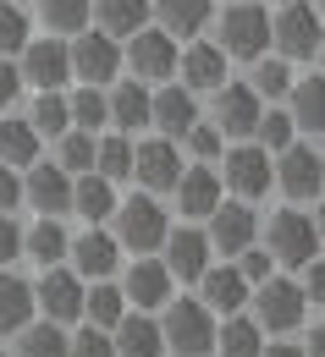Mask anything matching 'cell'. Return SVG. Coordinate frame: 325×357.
<instances>
[{
    "mask_svg": "<svg viewBox=\"0 0 325 357\" xmlns=\"http://www.w3.org/2000/svg\"><path fill=\"white\" fill-rule=\"evenodd\" d=\"M160 341L177 357H210L215 352V313L198 297H171L166 319H160Z\"/></svg>",
    "mask_w": 325,
    "mask_h": 357,
    "instance_id": "1",
    "label": "cell"
},
{
    "mask_svg": "<svg viewBox=\"0 0 325 357\" xmlns=\"http://www.w3.org/2000/svg\"><path fill=\"white\" fill-rule=\"evenodd\" d=\"M215 45L221 55H237V61H259L270 50V11L259 0H237L215 17Z\"/></svg>",
    "mask_w": 325,
    "mask_h": 357,
    "instance_id": "2",
    "label": "cell"
},
{
    "mask_svg": "<svg viewBox=\"0 0 325 357\" xmlns=\"http://www.w3.org/2000/svg\"><path fill=\"white\" fill-rule=\"evenodd\" d=\"M166 231H171V220H166V209H160L149 192H143V198L133 192L127 204H116V231H110V236H116L127 253H154V248L166 242Z\"/></svg>",
    "mask_w": 325,
    "mask_h": 357,
    "instance_id": "3",
    "label": "cell"
},
{
    "mask_svg": "<svg viewBox=\"0 0 325 357\" xmlns=\"http://www.w3.org/2000/svg\"><path fill=\"white\" fill-rule=\"evenodd\" d=\"M281 61H315L320 55V11L309 0H281V17L270 22Z\"/></svg>",
    "mask_w": 325,
    "mask_h": 357,
    "instance_id": "4",
    "label": "cell"
},
{
    "mask_svg": "<svg viewBox=\"0 0 325 357\" xmlns=\"http://www.w3.org/2000/svg\"><path fill=\"white\" fill-rule=\"evenodd\" d=\"M122 61L133 66V83H166L177 72V39L166 28H138V33H127Z\"/></svg>",
    "mask_w": 325,
    "mask_h": 357,
    "instance_id": "5",
    "label": "cell"
},
{
    "mask_svg": "<svg viewBox=\"0 0 325 357\" xmlns=\"http://www.w3.org/2000/svg\"><path fill=\"white\" fill-rule=\"evenodd\" d=\"M248 303H254V324L259 330H298L303 313H309V297L292 280H259V286H248Z\"/></svg>",
    "mask_w": 325,
    "mask_h": 357,
    "instance_id": "6",
    "label": "cell"
},
{
    "mask_svg": "<svg viewBox=\"0 0 325 357\" xmlns=\"http://www.w3.org/2000/svg\"><path fill=\"white\" fill-rule=\"evenodd\" d=\"M270 259H281V264H292V269L320 259V225H315V215L281 209L276 220H270Z\"/></svg>",
    "mask_w": 325,
    "mask_h": 357,
    "instance_id": "7",
    "label": "cell"
},
{
    "mask_svg": "<svg viewBox=\"0 0 325 357\" xmlns=\"http://www.w3.org/2000/svg\"><path fill=\"white\" fill-rule=\"evenodd\" d=\"M34 308L45 313V319H55V324H72V319H83V275H78V269L50 264V269H45V280L34 286Z\"/></svg>",
    "mask_w": 325,
    "mask_h": 357,
    "instance_id": "8",
    "label": "cell"
},
{
    "mask_svg": "<svg viewBox=\"0 0 325 357\" xmlns=\"http://www.w3.org/2000/svg\"><path fill=\"white\" fill-rule=\"evenodd\" d=\"M66 61H72V77H83L89 89H99V83H110L122 72V45L110 33H78L72 50H66Z\"/></svg>",
    "mask_w": 325,
    "mask_h": 357,
    "instance_id": "9",
    "label": "cell"
},
{
    "mask_svg": "<svg viewBox=\"0 0 325 357\" xmlns=\"http://www.w3.org/2000/svg\"><path fill=\"white\" fill-rule=\"evenodd\" d=\"M204 220H210V231H204V236H210V253H243V248H254V236H259V215H254L243 198H237V204H215Z\"/></svg>",
    "mask_w": 325,
    "mask_h": 357,
    "instance_id": "10",
    "label": "cell"
},
{
    "mask_svg": "<svg viewBox=\"0 0 325 357\" xmlns=\"http://www.w3.org/2000/svg\"><path fill=\"white\" fill-rule=\"evenodd\" d=\"M270 176H276L281 187H287V198H298V204L320 198V187H325V171H320V149L287 143V149H281V165H270Z\"/></svg>",
    "mask_w": 325,
    "mask_h": 357,
    "instance_id": "11",
    "label": "cell"
},
{
    "mask_svg": "<svg viewBox=\"0 0 325 357\" xmlns=\"http://www.w3.org/2000/svg\"><path fill=\"white\" fill-rule=\"evenodd\" d=\"M259 110H265V99L248 83H221L215 89V132L221 137H254Z\"/></svg>",
    "mask_w": 325,
    "mask_h": 357,
    "instance_id": "12",
    "label": "cell"
},
{
    "mask_svg": "<svg viewBox=\"0 0 325 357\" xmlns=\"http://www.w3.org/2000/svg\"><path fill=\"white\" fill-rule=\"evenodd\" d=\"M66 253H72V269H78L83 280H110L116 264H122V242H116L110 231H99V225H89L83 236H72Z\"/></svg>",
    "mask_w": 325,
    "mask_h": 357,
    "instance_id": "13",
    "label": "cell"
},
{
    "mask_svg": "<svg viewBox=\"0 0 325 357\" xmlns=\"http://www.w3.org/2000/svg\"><path fill=\"white\" fill-rule=\"evenodd\" d=\"M133 176L149 187V192H171V181L182 176V154L171 137H149L133 149Z\"/></svg>",
    "mask_w": 325,
    "mask_h": 357,
    "instance_id": "14",
    "label": "cell"
},
{
    "mask_svg": "<svg viewBox=\"0 0 325 357\" xmlns=\"http://www.w3.org/2000/svg\"><path fill=\"white\" fill-rule=\"evenodd\" d=\"M171 269L160 264V259H138V264L127 269V280H122V297H127V308H138V313H149V308H166L171 303Z\"/></svg>",
    "mask_w": 325,
    "mask_h": 357,
    "instance_id": "15",
    "label": "cell"
},
{
    "mask_svg": "<svg viewBox=\"0 0 325 357\" xmlns=\"http://www.w3.org/2000/svg\"><path fill=\"white\" fill-rule=\"evenodd\" d=\"M226 187L243 204H254L259 192H270V154L265 149H226Z\"/></svg>",
    "mask_w": 325,
    "mask_h": 357,
    "instance_id": "16",
    "label": "cell"
},
{
    "mask_svg": "<svg viewBox=\"0 0 325 357\" xmlns=\"http://www.w3.org/2000/svg\"><path fill=\"white\" fill-rule=\"evenodd\" d=\"M171 192H177V209H182L187 220H204L221 204V171L215 165H193V171H182V176L171 181Z\"/></svg>",
    "mask_w": 325,
    "mask_h": 357,
    "instance_id": "17",
    "label": "cell"
},
{
    "mask_svg": "<svg viewBox=\"0 0 325 357\" xmlns=\"http://www.w3.org/2000/svg\"><path fill=\"white\" fill-rule=\"evenodd\" d=\"M193 121H198L193 89H171V83H160V93H149V127H160L171 143H177Z\"/></svg>",
    "mask_w": 325,
    "mask_h": 357,
    "instance_id": "18",
    "label": "cell"
},
{
    "mask_svg": "<svg viewBox=\"0 0 325 357\" xmlns=\"http://www.w3.org/2000/svg\"><path fill=\"white\" fill-rule=\"evenodd\" d=\"M166 259L160 264L171 269V280H198L210 269V236L204 231H166Z\"/></svg>",
    "mask_w": 325,
    "mask_h": 357,
    "instance_id": "19",
    "label": "cell"
},
{
    "mask_svg": "<svg viewBox=\"0 0 325 357\" xmlns=\"http://www.w3.org/2000/svg\"><path fill=\"white\" fill-rule=\"evenodd\" d=\"M22 77L28 83H39V89H61L66 77H72V61H66V45H55V39H39V45H22Z\"/></svg>",
    "mask_w": 325,
    "mask_h": 357,
    "instance_id": "20",
    "label": "cell"
},
{
    "mask_svg": "<svg viewBox=\"0 0 325 357\" xmlns=\"http://www.w3.org/2000/svg\"><path fill=\"white\" fill-rule=\"evenodd\" d=\"M22 198H28L39 215H66V204H72V176H66L61 165H28Z\"/></svg>",
    "mask_w": 325,
    "mask_h": 357,
    "instance_id": "21",
    "label": "cell"
},
{
    "mask_svg": "<svg viewBox=\"0 0 325 357\" xmlns=\"http://www.w3.org/2000/svg\"><path fill=\"white\" fill-rule=\"evenodd\" d=\"M110 347H116V357H166L160 324H154L149 313H133V308L116 319V330H110Z\"/></svg>",
    "mask_w": 325,
    "mask_h": 357,
    "instance_id": "22",
    "label": "cell"
},
{
    "mask_svg": "<svg viewBox=\"0 0 325 357\" xmlns=\"http://www.w3.org/2000/svg\"><path fill=\"white\" fill-rule=\"evenodd\" d=\"M177 66H182V83L187 89H221L226 83V55H221V45H204V39H193L187 50H177Z\"/></svg>",
    "mask_w": 325,
    "mask_h": 357,
    "instance_id": "23",
    "label": "cell"
},
{
    "mask_svg": "<svg viewBox=\"0 0 325 357\" xmlns=\"http://www.w3.org/2000/svg\"><path fill=\"white\" fill-rule=\"evenodd\" d=\"M198 291H204L198 303H204L210 313H243V303H248V280H243L232 264H226V269L210 264L204 275H198Z\"/></svg>",
    "mask_w": 325,
    "mask_h": 357,
    "instance_id": "24",
    "label": "cell"
},
{
    "mask_svg": "<svg viewBox=\"0 0 325 357\" xmlns=\"http://www.w3.org/2000/svg\"><path fill=\"white\" fill-rule=\"evenodd\" d=\"M66 209H78L89 225H105L110 215H116V181L94 176V171H83V176L72 181V204Z\"/></svg>",
    "mask_w": 325,
    "mask_h": 357,
    "instance_id": "25",
    "label": "cell"
},
{
    "mask_svg": "<svg viewBox=\"0 0 325 357\" xmlns=\"http://www.w3.org/2000/svg\"><path fill=\"white\" fill-rule=\"evenodd\" d=\"M66 242H72V236L61 231V220H55V215H39V220L22 231V259H34V264L50 269V264L66 259Z\"/></svg>",
    "mask_w": 325,
    "mask_h": 357,
    "instance_id": "26",
    "label": "cell"
},
{
    "mask_svg": "<svg viewBox=\"0 0 325 357\" xmlns=\"http://www.w3.org/2000/svg\"><path fill=\"white\" fill-rule=\"evenodd\" d=\"M34 286L22 275H0V335H17L28 319H34Z\"/></svg>",
    "mask_w": 325,
    "mask_h": 357,
    "instance_id": "27",
    "label": "cell"
},
{
    "mask_svg": "<svg viewBox=\"0 0 325 357\" xmlns=\"http://www.w3.org/2000/svg\"><path fill=\"white\" fill-rule=\"evenodd\" d=\"M265 347V330L243 313H226V324H215V352L221 357H259Z\"/></svg>",
    "mask_w": 325,
    "mask_h": 357,
    "instance_id": "28",
    "label": "cell"
},
{
    "mask_svg": "<svg viewBox=\"0 0 325 357\" xmlns=\"http://www.w3.org/2000/svg\"><path fill=\"white\" fill-rule=\"evenodd\" d=\"M105 121H116L122 132H138V127H149V93H143V83H122V89L105 99Z\"/></svg>",
    "mask_w": 325,
    "mask_h": 357,
    "instance_id": "29",
    "label": "cell"
},
{
    "mask_svg": "<svg viewBox=\"0 0 325 357\" xmlns=\"http://www.w3.org/2000/svg\"><path fill=\"white\" fill-rule=\"evenodd\" d=\"M160 11V28L166 33H198L210 17H215V0H149Z\"/></svg>",
    "mask_w": 325,
    "mask_h": 357,
    "instance_id": "30",
    "label": "cell"
},
{
    "mask_svg": "<svg viewBox=\"0 0 325 357\" xmlns=\"http://www.w3.org/2000/svg\"><path fill=\"white\" fill-rule=\"evenodd\" d=\"M127 313V297H122V286H110V280H94L83 286V319L99 324V330H116V319Z\"/></svg>",
    "mask_w": 325,
    "mask_h": 357,
    "instance_id": "31",
    "label": "cell"
},
{
    "mask_svg": "<svg viewBox=\"0 0 325 357\" xmlns=\"http://www.w3.org/2000/svg\"><path fill=\"white\" fill-rule=\"evenodd\" d=\"M94 176H105V181L133 176V137L127 132H105L94 143Z\"/></svg>",
    "mask_w": 325,
    "mask_h": 357,
    "instance_id": "32",
    "label": "cell"
},
{
    "mask_svg": "<svg viewBox=\"0 0 325 357\" xmlns=\"http://www.w3.org/2000/svg\"><path fill=\"white\" fill-rule=\"evenodd\" d=\"M39 160V132L28 127V121H0V165H11V171H22V165H34Z\"/></svg>",
    "mask_w": 325,
    "mask_h": 357,
    "instance_id": "33",
    "label": "cell"
},
{
    "mask_svg": "<svg viewBox=\"0 0 325 357\" xmlns=\"http://www.w3.org/2000/svg\"><path fill=\"white\" fill-rule=\"evenodd\" d=\"M94 17H99V28H105L110 39H122V33H138L143 28L149 0H94Z\"/></svg>",
    "mask_w": 325,
    "mask_h": 357,
    "instance_id": "34",
    "label": "cell"
},
{
    "mask_svg": "<svg viewBox=\"0 0 325 357\" xmlns=\"http://www.w3.org/2000/svg\"><path fill=\"white\" fill-rule=\"evenodd\" d=\"M22 341H17V357H66V330L55 324V319H28L22 330H17Z\"/></svg>",
    "mask_w": 325,
    "mask_h": 357,
    "instance_id": "35",
    "label": "cell"
},
{
    "mask_svg": "<svg viewBox=\"0 0 325 357\" xmlns=\"http://www.w3.org/2000/svg\"><path fill=\"white\" fill-rule=\"evenodd\" d=\"M292 110H287V116H292V127H298V132H315L320 137V77H292Z\"/></svg>",
    "mask_w": 325,
    "mask_h": 357,
    "instance_id": "36",
    "label": "cell"
},
{
    "mask_svg": "<svg viewBox=\"0 0 325 357\" xmlns=\"http://www.w3.org/2000/svg\"><path fill=\"white\" fill-rule=\"evenodd\" d=\"M39 17L50 33H83L94 17V0H39Z\"/></svg>",
    "mask_w": 325,
    "mask_h": 357,
    "instance_id": "37",
    "label": "cell"
},
{
    "mask_svg": "<svg viewBox=\"0 0 325 357\" xmlns=\"http://www.w3.org/2000/svg\"><path fill=\"white\" fill-rule=\"evenodd\" d=\"M28 127H34L39 137H45V132H50V137H61L66 127H72V116H66V99H61L55 89H45L39 99H34V110H28Z\"/></svg>",
    "mask_w": 325,
    "mask_h": 357,
    "instance_id": "38",
    "label": "cell"
},
{
    "mask_svg": "<svg viewBox=\"0 0 325 357\" xmlns=\"http://www.w3.org/2000/svg\"><path fill=\"white\" fill-rule=\"evenodd\" d=\"M66 116H72V127H78V132H99V127H105V93L83 83V89L66 99Z\"/></svg>",
    "mask_w": 325,
    "mask_h": 357,
    "instance_id": "39",
    "label": "cell"
},
{
    "mask_svg": "<svg viewBox=\"0 0 325 357\" xmlns=\"http://www.w3.org/2000/svg\"><path fill=\"white\" fill-rule=\"evenodd\" d=\"M61 171H66V176L94 171V132H78V127L61 132Z\"/></svg>",
    "mask_w": 325,
    "mask_h": 357,
    "instance_id": "40",
    "label": "cell"
},
{
    "mask_svg": "<svg viewBox=\"0 0 325 357\" xmlns=\"http://www.w3.org/2000/svg\"><path fill=\"white\" fill-rule=\"evenodd\" d=\"M292 132H298V127H292L287 110H259V121H254V137H259L265 154H281V149L292 143Z\"/></svg>",
    "mask_w": 325,
    "mask_h": 357,
    "instance_id": "41",
    "label": "cell"
},
{
    "mask_svg": "<svg viewBox=\"0 0 325 357\" xmlns=\"http://www.w3.org/2000/svg\"><path fill=\"white\" fill-rule=\"evenodd\" d=\"M248 89L259 93V99H281V93L292 89V66L287 61H254V83Z\"/></svg>",
    "mask_w": 325,
    "mask_h": 357,
    "instance_id": "42",
    "label": "cell"
},
{
    "mask_svg": "<svg viewBox=\"0 0 325 357\" xmlns=\"http://www.w3.org/2000/svg\"><path fill=\"white\" fill-rule=\"evenodd\" d=\"M22 45H28V11L0 0V55H17Z\"/></svg>",
    "mask_w": 325,
    "mask_h": 357,
    "instance_id": "43",
    "label": "cell"
},
{
    "mask_svg": "<svg viewBox=\"0 0 325 357\" xmlns=\"http://www.w3.org/2000/svg\"><path fill=\"white\" fill-rule=\"evenodd\" d=\"M66 357H116V347H110V330L89 324V330L66 335Z\"/></svg>",
    "mask_w": 325,
    "mask_h": 357,
    "instance_id": "44",
    "label": "cell"
},
{
    "mask_svg": "<svg viewBox=\"0 0 325 357\" xmlns=\"http://www.w3.org/2000/svg\"><path fill=\"white\" fill-rule=\"evenodd\" d=\"M187 149H193V154H198V160H215V154H221V149H226V137L215 132V127H204V121H193V127H187Z\"/></svg>",
    "mask_w": 325,
    "mask_h": 357,
    "instance_id": "45",
    "label": "cell"
},
{
    "mask_svg": "<svg viewBox=\"0 0 325 357\" xmlns=\"http://www.w3.org/2000/svg\"><path fill=\"white\" fill-rule=\"evenodd\" d=\"M237 275H243L248 286L270 280V253H265V248H243V264H237Z\"/></svg>",
    "mask_w": 325,
    "mask_h": 357,
    "instance_id": "46",
    "label": "cell"
},
{
    "mask_svg": "<svg viewBox=\"0 0 325 357\" xmlns=\"http://www.w3.org/2000/svg\"><path fill=\"white\" fill-rule=\"evenodd\" d=\"M11 259H22V225L0 215V264H11Z\"/></svg>",
    "mask_w": 325,
    "mask_h": 357,
    "instance_id": "47",
    "label": "cell"
},
{
    "mask_svg": "<svg viewBox=\"0 0 325 357\" xmlns=\"http://www.w3.org/2000/svg\"><path fill=\"white\" fill-rule=\"evenodd\" d=\"M298 291H303V297L320 308V297H325V269H320V259H309V264H303V280H298Z\"/></svg>",
    "mask_w": 325,
    "mask_h": 357,
    "instance_id": "48",
    "label": "cell"
},
{
    "mask_svg": "<svg viewBox=\"0 0 325 357\" xmlns=\"http://www.w3.org/2000/svg\"><path fill=\"white\" fill-rule=\"evenodd\" d=\"M17 204H22V181H17L11 165H0V215H11Z\"/></svg>",
    "mask_w": 325,
    "mask_h": 357,
    "instance_id": "49",
    "label": "cell"
},
{
    "mask_svg": "<svg viewBox=\"0 0 325 357\" xmlns=\"http://www.w3.org/2000/svg\"><path fill=\"white\" fill-rule=\"evenodd\" d=\"M17 93H22V72H17L11 55H0V105H11Z\"/></svg>",
    "mask_w": 325,
    "mask_h": 357,
    "instance_id": "50",
    "label": "cell"
},
{
    "mask_svg": "<svg viewBox=\"0 0 325 357\" xmlns=\"http://www.w3.org/2000/svg\"><path fill=\"white\" fill-rule=\"evenodd\" d=\"M259 357H303V347H287V341H276V347H259Z\"/></svg>",
    "mask_w": 325,
    "mask_h": 357,
    "instance_id": "51",
    "label": "cell"
},
{
    "mask_svg": "<svg viewBox=\"0 0 325 357\" xmlns=\"http://www.w3.org/2000/svg\"><path fill=\"white\" fill-rule=\"evenodd\" d=\"M303 357H325V335H320V330H315V335L303 341Z\"/></svg>",
    "mask_w": 325,
    "mask_h": 357,
    "instance_id": "52",
    "label": "cell"
},
{
    "mask_svg": "<svg viewBox=\"0 0 325 357\" xmlns=\"http://www.w3.org/2000/svg\"><path fill=\"white\" fill-rule=\"evenodd\" d=\"M0 357H6V352H0Z\"/></svg>",
    "mask_w": 325,
    "mask_h": 357,
    "instance_id": "53",
    "label": "cell"
}]
</instances>
